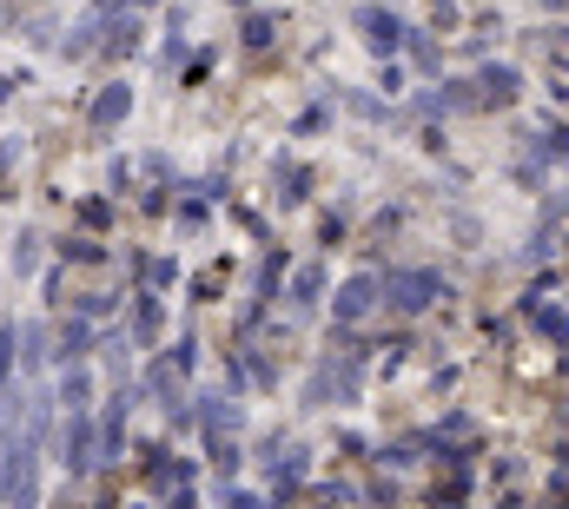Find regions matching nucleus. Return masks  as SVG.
<instances>
[{
  "instance_id": "obj_1",
  "label": "nucleus",
  "mask_w": 569,
  "mask_h": 509,
  "mask_svg": "<svg viewBox=\"0 0 569 509\" xmlns=\"http://www.w3.org/2000/svg\"><path fill=\"white\" fill-rule=\"evenodd\" d=\"M93 430H87V410H73V423H67V470H87L93 457Z\"/></svg>"
},
{
  "instance_id": "obj_2",
  "label": "nucleus",
  "mask_w": 569,
  "mask_h": 509,
  "mask_svg": "<svg viewBox=\"0 0 569 509\" xmlns=\"http://www.w3.org/2000/svg\"><path fill=\"white\" fill-rule=\"evenodd\" d=\"M127 107H133V93H127V87H107V93L93 100V127H113V120H127Z\"/></svg>"
},
{
  "instance_id": "obj_3",
  "label": "nucleus",
  "mask_w": 569,
  "mask_h": 509,
  "mask_svg": "<svg viewBox=\"0 0 569 509\" xmlns=\"http://www.w3.org/2000/svg\"><path fill=\"white\" fill-rule=\"evenodd\" d=\"M13 345H20V331L0 325V390H7V371H13Z\"/></svg>"
}]
</instances>
